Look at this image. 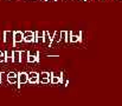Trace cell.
<instances>
[{
	"mask_svg": "<svg viewBox=\"0 0 122 106\" xmlns=\"http://www.w3.org/2000/svg\"><path fill=\"white\" fill-rule=\"evenodd\" d=\"M29 81V74L26 72H20L18 73V83L20 85H24Z\"/></svg>",
	"mask_w": 122,
	"mask_h": 106,
	"instance_id": "obj_1",
	"label": "cell"
},
{
	"mask_svg": "<svg viewBox=\"0 0 122 106\" xmlns=\"http://www.w3.org/2000/svg\"><path fill=\"white\" fill-rule=\"evenodd\" d=\"M24 41V33H21L20 31H15L13 32V44L15 45L17 42Z\"/></svg>",
	"mask_w": 122,
	"mask_h": 106,
	"instance_id": "obj_2",
	"label": "cell"
},
{
	"mask_svg": "<svg viewBox=\"0 0 122 106\" xmlns=\"http://www.w3.org/2000/svg\"><path fill=\"white\" fill-rule=\"evenodd\" d=\"M7 83H8V84H12V85L17 84V83H18V74L14 73V72L8 73V74H7Z\"/></svg>",
	"mask_w": 122,
	"mask_h": 106,
	"instance_id": "obj_3",
	"label": "cell"
},
{
	"mask_svg": "<svg viewBox=\"0 0 122 106\" xmlns=\"http://www.w3.org/2000/svg\"><path fill=\"white\" fill-rule=\"evenodd\" d=\"M50 81H51V79H50V73H47V72L41 73V75H39V83H41V84H49Z\"/></svg>",
	"mask_w": 122,
	"mask_h": 106,
	"instance_id": "obj_4",
	"label": "cell"
},
{
	"mask_svg": "<svg viewBox=\"0 0 122 106\" xmlns=\"http://www.w3.org/2000/svg\"><path fill=\"white\" fill-rule=\"evenodd\" d=\"M39 81V74L36 73V72H31L29 74V83L30 84H36Z\"/></svg>",
	"mask_w": 122,
	"mask_h": 106,
	"instance_id": "obj_5",
	"label": "cell"
},
{
	"mask_svg": "<svg viewBox=\"0 0 122 106\" xmlns=\"http://www.w3.org/2000/svg\"><path fill=\"white\" fill-rule=\"evenodd\" d=\"M24 41H25V42L35 41V34H33V32H31V31H26V32L24 33Z\"/></svg>",
	"mask_w": 122,
	"mask_h": 106,
	"instance_id": "obj_6",
	"label": "cell"
},
{
	"mask_svg": "<svg viewBox=\"0 0 122 106\" xmlns=\"http://www.w3.org/2000/svg\"><path fill=\"white\" fill-rule=\"evenodd\" d=\"M4 37H5V39H4V41L5 42H8L10 40H13V33L11 32V31H5L4 32Z\"/></svg>",
	"mask_w": 122,
	"mask_h": 106,
	"instance_id": "obj_7",
	"label": "cell"
},
{
	"mask_svg": "<svg viewBox=\"0 0 122 106\" xmlns=\"http://www.w3.org/2000/svg\"><path fill=\"white\" fill-rule=\"evenodd\" d=\"M13 63H20V51L13 52Z\"/></svg>",
	"mask_w": 122,
	"mask_h": 106,
	"instance_id": "obj_8",
	"label": "cell"
},
{
	"mask_svg": "<svg viewBox=\"0 0 122 106\" xmlns=\"http://www.w3.org/2000/svg\"><path fill=\"white\" fill-rule=\"evenodd\" d=\"M38 60V53L36 54V57L35 55H32L30 52H29V57H27V61L29 63H35V61H37Z\"/></svg>",
	"mask_w": 122,
	"mask_h": 106,
	"instance_id": "obj_9",
	"label": "cell"
},
{
	"mask_svg": "<svg viewBox=\"0 0 122 106\" xmlns=\"http://www.w3.org/2000/svg\"><path fill=\"white\" fill-rule=\"evenodd\" d=\"M27 57H29V52H27V51L20 52V61H24V60L27 61Z\"/></svg>",
	"mask_w": 122,
	"mask_h": 106,
	"instance_id": "obj_10",
	"label": "cell"
},
{
	"mask_svg": "<svg viewBox=\"0 0 122 106\" xmlns=\"http://www.w3.org/2000/svg\"><path fill=\"white\" fill-rule=\"evenodd\" d=\"M61 81V77L59 75H53L52 78H51V83L52 84H58Z\"/></svg>",
	"mask_w": 122,
	"mask_h": 106,
	"instance_id": "obj_11",
	"label": "cell"
},
{
	"mask_svg": "<svg viewBox=\"0 0 122 106\" xmlns=\"http://www.w3.org/2000/svg\"><path fill=\"white\" fill-rule=\"evenodd\" d=\"M5 52H1L0 51V63H2V61H5Z\"/></svg>",
	"mask_w": 122,
	"mask_h": 106,
	"instance_id": "obj_12",
	"label": "cell"
},
{
	"mask_svg": "<svg viewBox=\"0 0 122 106\" xmlns=\"http://www.w3.org/2000/svg\"><path fill=\"white\" fill-rule=\"evenodd\" d=\"M77 40H78V38H77V37H75V35H74V37H71V39H70V41H72V42H76Z\"/></svg>",
	"mask_w": 122,
	"mask_h": 106,
	"instance_id": "obj_13",
	"label": "cell"
}]
</instances>
